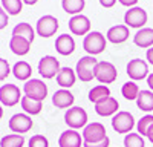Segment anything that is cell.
Instances as JSON below:
<instances>
[{
    "label": "cell",
    "instance_id": "e575fe53",
    "mask_svg": "<svg viewBox=\"0 0 153 147\" xmlns=\"http://www.w3.org/2000/svg\"><path fill=\"white\" fill-rule=\"evenodd\" d=\"M11 72V68H9V63L8 60L5 58H0V81H3Z\"/></svg>",
    "mask_w": 153,
    "mask_h": 147
},
{
    "label": "cell",
    "instance_id": "ee69618b",
    "mask_svg": "<svg viewBox=\"0 0 153 147\" xmlns=\"http://www.w3.org/2000/svg\"><path fill=\"white\" fill-rule=\"evenodd\" d=\"M2 117H3V109H2V106H0V120H2Z\"/></svg>",
    "mask_w": 153,
    "mask_h": 147
},
{
    "label": "cell",
    "instance_id": "5bb4252c",
    "mask_svg": "<svg viewBox=\"0 0 153 147\" xmlns=\"http://www.w3.org/2000/svg\"><path fill=\"white\" fill-rule=\"evenodd\" d=\"M68 24H69V31L74 35H84L86 37L89 32H91V20L83 14L72 16Z\"/></svg>",
    "mask_w": 153,
    "mask_h": 147
},
{
    "label": "cell",
    "instance_id": "9a60e30c",
    "mask_svg": "<svg viewBox=\"0 0 153 147\" xmlns=\"http://www.w3.org/2000/svg\"><path fill=\"white\" fill-rule=\"evenodd\" d=\"M83 144H84L83 135H80L78 130H74V129L65 130L58 138L60 147H81Z\"/></svg>",
    "mask_w": 153,
    "mask_h": 147
},
{
    "label": "cell",
    "instance_id": "ffe728a7",
    "mask_svg": "<svg viewBox=\"0 0 153 147\" xmlns=\"http://www.w3.org/2000/svg\"><path fill=\"white\" fill-rule=\"evenodd\" d=\"M76 81V74L71 68H61L58 75H57V83L61 86V89H69Z\"/></svg>",
    "mask_w": 153,
    "mask_h": 147
},
{
    "label": "cell",
    "instance_id": "ba28073f",
    "mask_svg": "<svg viewBox=\"0 0 153 147\" xmlns=\"http://www.w3.org/2000/svg\"><path fill=\"white\" fill-rule=\"evenodd\" d=\"M60 69H61L60 61L52 55H45V57H42L40 61H38V74L46 80L57 78Z\"/></svg>",
    "mask_w": 153,
    "mask_h": 147
},
{
    "label": "cell",
    "instance_id": "1f68e13d",
    "mask_svg": "<svg viewBox=\"0 0 153 147\" xmlns=\"http://www.w3.org/2000/svg\"><path fill=\"white\" fill-rule=\"evenodd\" d=\"M124 147H146V141L139 133H127L124 137Z\"/></svg>",
    "mask_w": 153,
    "mask_h": 147
},
{
    "label": "cell",
    "instance_id": "f546056e",
    "mask_svg": "<svg viewBox=\"0 0 153 147\" xmlns=\"http://www.w3.org/2000/svg\"><path fill=\"white\" fill-rule=\"evenodd\" d=\"M23 146H25V138L23 135H19V133L5 135L0 140V147H23Z\"/></svg>",
    "mask_w": 153,
    "mask_h": 147
},
{
    "label": "cell",
    "instance_id": "603a6c76",
    "mask_svg": "<svg viewBox=\"0 0 153 147\" xmlns=\"http://www.w3.org/2000/svg\"><path fill=\"white\" fill-rule=\"evenodd\" d=\"M133 43L138 48H150L153 46V29L143 28L133 35Z\"/></svg>",
    "mask_w": 153,
    "mask_h": 147
},
{
    "label": "cell",
    "instance_id": "83f0119b",
    "mask_svg": "<svg viewBox=\"0 0 153 147\" xmlns=\"http://www.w3.org/2000/svg\"><path fill=\"white\" fill-rule=\"evenodd\" d=\"M12 35H20L23 39H26L28 42H34V37H35V31L31 26L29 23H17L14 29H12Z\"/></svg>",
    "mask_w": 153,
    "mask_h": 147
},
{
    "label": "cell",
    "instance_id": "9c48e42d",
    "mask_svg": "<svg viewBox=\"0 0 153 147\" xmlns=\"http://www.w3.org/2000/svg\"><path fill=\"white\" fill-rule=\"evenodd\" d=\"M23 91L26 97H31L38 101H45V98L48 97V86L45 84L43 80H38V78L28 80L23 86Z\"/></svg>",
    "mask_w": 153,
    "mask_h": 147
},
{
    "label": "cell",
    "instance_id": "277c9868",
    "mask_svg": "<svg viewBox=\"0 0 153 147\" xmlns=\"http://www.w3.org/2000/svg\"><path fill=\"white\" fill-rule=\"evenodd\" d=\"M136 126L135 118L130 112H126V110H120L117 115L112 117V129L117 133H130L132 129Z\"/></svg>",
    "mask_w": 153,
    "mask_h": 147
},
{
    "label": "cell",
    "instance_id": "d4e9b609",
    "mask_svg": "<svg viewBox=\"0 0 153 147\" xmlns=\"http://www.w3.org/2000/svg\"><path fill=\"white\" fill-rule=\"evenodd\" d=\"M109 97H110V89L106 84H98V86H95V88H92L89 91V101L94 103V104L106 100Z\"/></svg>",
    "mask_w": 153,
    "mask_h": 147
},
{
    "label": "cell",
    "instance_id": "7a4b0ae2",
    "mask_svg": "<svg viewBox=\"0 0 153 147\" xmlns=\"http://www.w3.org/2000/svg\"><path fill=\"white\" fill-rule=\"evenodd\" d=\"M83 48L84 51L89 54V55H98L104 51V49L107 48V39L98 31H92L89 32L84 40H83Z\"/></svg>",
    "mask_w": 153,
    "mask_h": 147
},
{
    "label": "cell",
    "instance_id": "4316f807",
    "mask_svg": "<svg viewBox=\"0 0 153 147\" xmlns=\"http://www.w3.org/2000/svg\"><path fill=\"white\" fill-rule=\"evenodd\" d=\"M61 6L63 11L68 12V14L78 16L86 6V0H61Z\"/></svg>",
    "mask_w": 153,
    "mask_h": 147
},
{
    "label": "cell",
    "instance_id": "ab89813d",
    "mask_svg": "<svg viewBox=\"0 0 153 147\" xmlns=\"http://www.w3.org/2000/svg\"><path fill=\"white\" fill-rule=\"evenodd\" d=\"M146 58L149 60V63L153 66V48H149L147 49V54H146Z\"/></svg>",
    "mask_w": 153,
    "mask_h": 147
},
{
    "label": "cell",
    "instance_id": "d6a6232c",
    "mask_svg": "<svg viewBox=\"0 0 153 147\" xmlns=\"http://www.w3.org/2000/svg\"><path fill=\"white\" fill-rule=\"evenodd\" d=\"M153 126V115H144L141 120L136 122V129H138V133L141 137H147V132L149 129Z\"/></svg>",
    "mask_w": 153,
    "mask_h": 147
},
{
    "label": "cell",
    "instance_id": "d590c367",
    "mask_svg": "<svg viewBox=\"0 0 153 147\" xmlns=\"http://www.w3.org/2000/svg\"><path fill=\"white\" fill-rule=\"evenodd\" d=\"M110 146V140L109 137L104 138L103 141H100V143H84L83 147H109Z\"/></svg>",
    "mask_w": 153,
    "mask_h": 147
},
{
    "label": "cell",
    "instance_id": "484cf974",
    "mask_svg": "<svg viewBox=\"0 0 153 147\" xmlns=\"http://www.w3.org/2000/svg\"><path fill=\"white\" fill-rule=\"evenodd\" d=\"M136 106L143 112H152L153 110V92L152 91H141L136 98Z\"/></svg>",
    "mask_w": 153,
    "mask_h": 147
},
{
    "label": "cell",
    "instance_id": "4fadbf2b",
    "mask_svg": "<svg viewBox=\"0 0 153 147\" xmlns=\"http://www.w3.org/2000/svg\"><path fill=\"white\" fill-rule=\"evenodd\" d=\"M127 75L132 78V81H138V80H144L147 78L149 74V66L144 60L141 58H133L129 61L127 65Z\"/></svg>",
    "mask_w": 153,
    "mask_h": 147
},
{
    "label": "cell",
    "instance_id": "ac0fdd59",
    "mask_svg": "<svg viewBox=\"0 0 153 147\" xmlns=\"http://www.w3.org/2000/svg\"><path fill=\"white\" fill-rule=\"evenodd\" d=\"M129 35H130V31L126 24H115V26L109 28V31L106 34V39L113 45H121L129 39Z\"/></svg>",
    "mask_w": 153,
    "mask_h": 147
},
{
    "label": "cell",
    "instance_id": "5b68a950",
    "mask_svg": "<svg viewBox=\"0 0 153 147\" xmlns=\"http://www.w3.org/2000/svg\"><path fill=\"white\" fill-rule=\"evenodd\" d=\"M118 71L113 63L110 61H98L95 66V80H98L101 84H110L117 81Z\"/></svg>",
    "mask_w": 153,
    "mask_h": 147
},
{
    "label": "cell",
    "instance_id": "74e56055",
    "mask_svg": "<svg viewBox=\"0 0 153 147\" xmlns=\"http://www.w3.org/2000/svg\"><path fill=\"white\" fill-rule=\"evenodd\" d=\"M118 2L123 5V6H127V8H133V6H136V3H138V0H118Z\"/></svg>",
    "mask_w": 153,
    "mask_h": 147
},
{
    "label": "cell",
    "instance_id": "8d00e7d4",
    "mask_svg": "<svg viewBox=\"0 0 153 147\" xmlns=\"http://www.w3.org/2000/svg\"><path fill=\"white\" fill-rule=\"evenodd\" d=\"M8 26V14H6V11L0 6V29H3Z\"/></svg>",
    "mask_w": 153,
    "mask_h": 147
},
{
    "label": "cell",
    "instance_id": "3957f363",
    "mask_svg": "<svg viewBox=\"0 0 153 147\" xmlns=\"http://www.w3.org/2000/svg\"><path fill=\"white\" fill-rule=\"evenodd\" d=\"M87 121H89L87 112L80 106H74V107L68 109L65 114V122L74 130L84 129L87 126Z\"/></svg>",
    "mask_w": 153,
    "mask_h": 147
},
{
    "label": "cell",
    "instance_id": "7bdbcfd3",
    "mask_svg": "<svg viewBox=\"0 0 153 147\" xmlns=\"http://www.w3.org/2000/svg\"><path fill=\"white\" fill-rule=\"evenodd\" d=\"M22 2H23V3H26V5H29V6H31V5H35V3L38 2V0H22Z\"/></svg>",
    "mask_w": 153,
    "mask_h": 147
},
{
    "label": "cell",
    "instance_id": "836d02e7",
    "mask_svg": "<svg viewBox=\"0 0 153 147\" xmlns=\"http://www.w3.org/2000/svg\"><path fill=\"white\" fill-rule=\"evenodd\" d=\"M28 147H49V141L45 135H34L31 137Z\"/></svg>",
    "mask_w": 153,
    "mask_h": 147
},
{
    "label": "cell",
    "instance_id": "f35d334b",
    "mask_svg": "<svg viewBox=\"0 0 153 147\" xmlns=\"http://www.w3.org/2000/svg\"><path fill=\"white\" fill-rule=\"evenodd\" d=\"M115 3H117V0H100V5L103 8H112Z\"/></svg>",
    "mask_w": 153,
    "mask_h": 147
},
{
    "label": "cell",
    "instance_id": "6da1fadb",
    "mask_svg": "<svg viewBox=\"0 0 153 147\" xmlns=\"http://www.w3.org/2000/svg\"><path fill=\"white\" fill-rule=\"evenodd\" d=\"M97 58L94 55H84L78 60L75 68L76 78H80L83 83H89L95 78V66H97Z\"/></svg>",
    "mask_w": 153,
    "mask_h": 147
},
{
    "label": "cell",
    "instance_id": "7402d4cb",
    "mask_svg": "<svg viewBox=\"0 0 153 147\" xmlns=\"http://www.w3.org/2000/svg\"><path fill=\"white\" fill-rule=\"evenodd\" d=\"M22 109H23V112L32 117V115H38L42 112V109H43V101H38V100H34V98L31 97H22Z\"/></svg>",
    "mask_w": 153,
    "mask_h": 147
},
{
    "label": "cell",
    "instance_id": "f1b7e54d",
    "mask_svg": "<svg viewBox=\"0 0 153 147\" xmlns=\"http://www.w3.org/2000/svg\"><path fill=\"white\" fill-rule=\"evenodd\" d=\"M139 86L135 83V81H126L124 84H123V88H121V94H123V97L126 98V100H129V101H132V100H136L138 98V95H139Z\"/></svg>",
    "mask_w": 153,
    "mask_h": 147
},
{
    "label": "cell",
    "instance_id": "4dcf8cb0",
    "mask_svg": "<svg viewBox=\"0 0 153 147\" xmlns=\"http://www.w3.org/2000/svg\"><path fill=\"white\" fill-rule=\"evenodd\" d=\"M22 0H2V8L6 11L8 16H19L22 12Z\"/></svg>",
    "mask_w": 153,
    "mask_h": 147
},
{
    "label": "cell",
    "instance_id": "8992f818",
    "mask_svg": "<svg viewBox=\"0 0 153 147\" xmlns=\"http://www.w3.org/2000/svg\"><path fill=\"white\" fill-rule=\"evenodd\" d=\"M147 12L141 6H133L129 11H126L124 14V23L127 28H136V29H143L144 24L147 23Z\"/></svg>",
    "mask_w": 153,
    "mask_h": 147
},
{
    "label": "cell",
    "instance_id": "30bf717a",
    "mask_svg": "<svg viewBox=\"0 0 153 147\" xmlns=\"http://www.w3.org/2000/svg\"><path fill=\"white\" fill-rule=\"evenodd\" d=\"M83 140L84 143H100L104 138H107L106 135V127L101 122H89V124L83 129Z\"/></svg>",
    "mask_w": 153,
    "mask_h": 147
},
{
    "label": "cell",
    "instance_id": "7c38bea8",
    "mask_svg": "<svg viewBox=\"0 0 153 147\" xmlns=\"http://www.w3.org/2000/svg\"><path fill=\"white\" fill-rule=\"evenodd\" d=\"M8 126H9V130L11 132H14V133H26L32 129L34 126V121L29 115L26 114H16V115H12L9 122H8Z\"/></svg>",
    "mask_w": 153,
    "mask_h": 147
},
{
    "label": "cell",
    "instance_id": "44dd1931",
    "mask_svg": "<svg viewBox=\"0 0 153 147\" xmlns=\"http://www.w3.org/2000/svg\"><path fill=\"white\" fill-rule=\"evenodd\" d=\"M9 48L16 55H26L31 49V42H28L20 35H12L9 40Z\"/></svg>",
    "mask_w": 153,
    "mask_h": 147
},
{
    "label": "cell",
    "instance_id": "cb8c5ba5",
    "mask_svg": "<svg viewBox=\"0 0 153 147\" xmlns=\"http://www.w3.org/2000/svg\"><path fill=\"white\" fill-rule=\"evenodd\" d=\"M12 74H14V77L20 81H28L32 75V68L29 63H26V61H17V63L14 65V68H12Z\"/></svg>",
    "mask_w": 153,
    "mask_h": 147
},
{
    "label": "cell",
    "instance_id": "2e32d148",
    "mask_svg": "<svg viewBox=\"0 0 153 147\" xmlns=\"http://www.w3.org/2000/svg\"><path fill=\"white\" fill-rule=\"evenodd\" d=\"M118 109H120V103L117 101V98H113V97H109L106 100L95 104V112L100 117H113L120 112Z\"/></svg>",
    "mask_w": 153,
    "mask_h": 147
},
{
    "label": "cell",
    "instance_id": "d6986e66",
    "mask_svg": "<svg viewBox=\"0 0 153 147\" xmlns=\"http://www.w3.org/2000/svg\"><path fill=\"white\" fill-rule=\"evenodd\" d=\"M55 49L60 55H71L75 51V40L69 34H61L55 40Z\"/></svg>",
    "mask_w": 153,
    "mask_h": 147
},
{
    "label": "cell",
    "instance_id": "60d3db41",
    "mask_svg": "<svg viewBox=\"0 0 153 147\" xmlns=\"http://www.w3.org/2000/svg\"><path fill=\"white\" fill-rule=\"evenodd\" d=\"M147 84H149V88H150V91L153 92V72H152L150 75L147 77Z\"/></svg>",
    "mask_w": 153,
    "mask_h": 147
},
{
    "label": "cell",
    "instance_id": "52a82bcc",
    "mask_svg": "<svg viewBox=\"0 0 153 147\" xmlns=\"http://www.w3.org/2000/svg\"><path fill=\"white\" fill-rule=\"evenodd\" d=\"M58 20L51 16V14H46L43 17L38 19L37 22V26H35V32L42 37V39H49V37L55 35V32L58 31Z\"/></svg>",
    "mask_w": 153,
    "mask_h": 147
},
{
    "label": "cell",
    "instance_id": "e0dca14e",
    "mask_svg": "<svg viewBox=\"0 0 153 147\" xmlns=\"http://www.w3.org/2000/svg\"><path fill=\"white\" fill-rule=\"evenodd\" d=\"M74 101H75V97L69 89H60L52 95V104L57 109H71L74 107Z\"/></svg>",
    "mask_w": 153,
    "mask_h": 147
},
{
    "label": "cell",
    "instance_id": "b9f144b4",
    "mask_svg": "<svg viewBox=\"0 0 153 147\" xmlns=\"http://www.w3.org/2000/svg\"><path fill=\"white\" fill-rule=\"evenodd\" d=\"M147 138H149V141L153 144V126L149 129V132H147Z\"/></svg>",
    "mask_w": 153,
    "mask_h": 147
},
{
    "label": "cell",
    "instance_id": "8fae6325",
    "mask_svg": "<svg viewBox=\"0 0 153 147\" xmlns=\"http://www.w3.org/2000/svg\"><path fill=\"white\" fill-rule=\"evenodd\" d=\"M19 101H22V91L16 84H3L0 88V103L3 106L12 107Z\"/></svg>",
    "mask_w": 153,
    "mask_h": 147
}]
</instances>
